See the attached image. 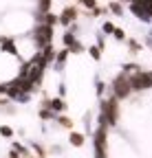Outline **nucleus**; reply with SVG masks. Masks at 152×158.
I'll list each match as a JSON object with an SVG mask.
<instances>
[{"instance_id": "nucleus-1", "label": "nucleus", "mask_w": 152, "mask_h": 158, "mask_svg": "<svg viewBox=\"0 0 152 158\" xmlns=\"http://www.w3.org/2000/svg\"><path fill=\"white\" fill-rule=\"evenodd\" d=\"M75 18H77V9H73V7H68V9H66V11H64V13H62V15H60L58 20H60L62 24H71V22H73Z\"/></svg>"}, {"instance_id": "nucleus-2", "label": "nucleus", "mask_w": 152, "mask_h": 158, "mask_svg": "<svg viewBox=\"0 0 152 158\" xmlns=\"http://www.w3.org/2000/svg\"><path fill=\"white\" fill-rule=\"evenodd\" d=\"M115 90H117V94H126L130 90V79H117V81H115Z\"/></svg>"}, {"instance_id": "nucleus-3", "label": "nucleus", "mask_w": 152, "mask_h": 158, "mask_svg": "<svg viewBox=\"0 0 152 158\" xmlns=\"http://www.w3.org/2000/svg\"><path fill=\"white\" fill-rule=\"evenodd\" d=\"M88 53H90L95 59H99V57H102V51H99L97 46H90V48H88Z\"/></svg>"}, {"instance_id": "nucleus-4", "label": "nucleus", "mask_w": 152, "mask_h": 158, "mask_svg": "<svg viewBox=\"0 0 152 158\" xmlns=\"http://www.w3.org/2000/svg\"><path fill=\"white\" fill-rule=\"evenodd\" d=\"M108 9H110L112 13H117V15H121V5H119V2H112V5H110Z\"/></svg>"}, {"instance_id": "nucleus-5", "label": "nucleus", "mask_w": 152, "mask_h": 158, "mask_svg": "<svg viewBox=\"0 0 152 158\" xmlns=\"http://www.w3.org/2000/svg\"><path fill=\"white\" fill-rule=\"evenodd\" d=\"M51 106H53V110H62V108H64V103L60 101V99H53V101H51Z\"/></svg>"}, {"instance_id": "nucleus-6", "label": "nucleus", "mask_w": 152, "mask_h": 158, "mask_svg": "<svg viewBox=\"0 0 152 158\" xmlns=\"http://www.w3.org/2000/svg\"><path fill=\"white\" fill-rule=\"evenodd\" d=\"M66 55H68L66 51H62V53L58 55V66H64V59H66Z\"/></svg>"}, {"instance_id": "nucleus-7", "label": "nucleus", "mask_w": 152, "mask_h": 158, "mask_svg": "<svg viewBox=\"0 0 152 158\" xmlns=\"http://www.w3.org/2000/svg\"><path fill=\"white\" fill-rule=\"evenodd\" d=\"M112 31H115V24H112V22H106V24H104V33H112Z\"/></svg>"}, {"instance_id": "nucleus-8", "label": "nucleus", "mask_w": 152, "mask_h": 158, "mask_svg": "<svg viewBox=\"0 0 152 158\" xmlns=\"http://www.w3.org/2000/svg\"><path fill=\"white\" fill-rule=\"evenodd\" d=\"M46 22H49V27H51V24H55V22H58V15L49 13V15H46Z\"/></svg>"}, {"instance_id": "nucleus-9", "label": "nucleus", "mask_w": 152, "mask_h": 158, "mask_svg": "<svg viewBox=\"0 0 152 158\" xmlns=\"http://www.w3.org/2000/svg\"><path fill=\"white\" fill-rule=\"evenodd\" d=\"M112 35H115V37H117V40H124V37H126V35H124V31H121V29H115V31H112Z\"/></svg>"}, {"instance_id": "nucleus-10", "label": "nucleus", "mask_w": 152, "mask_h": 158, "mask_svg": "<svg viewBox=\"0 0 152 158\" xmlns=\"http://www.w3.org/2000/svg\"><path fill=\"white\" fill-rule=\"evenodd\" d=\"M0 134H2V136H11V127H0Z\"/></svg>"}, {"instance_id": "nucleus-11", "label": "nucleus", "mask_w": 152, "mask_h": 158, "mask_svg": "<svg viewBox=\"0 0 152 158\" xmlns=\"http://www.w3.org/2000/svg\"><path fill=\"white\" fill-rule=\"evenodd\" d=\"M71 141H73V143H82V136H80V134H73Z\"/></svg>"}, {"instance_id": "nucleus-12", "label": "nucleus", "mask_w": 152, "mask_h": 158, "mask_svg": "<svg viewBox=\"0 0 152 158\" xmlns=\"http://www.w3.org/2000/svg\"><path fill=\"white\" fill-rule=\"evenodd\" d=\"M82 2H84L86 7H90V9H95V0H82Z\"/></svg>"}, {"instance_id": "nucleus-13", "label": "nucleus", "mask_w": 152, "mask_h": 158, "mask_svg": "<svg viewBox=\"0 0 152 158\" xmlns=\"http://www.w3.org/2000/svg\"><path fill=\"white\" fill-rule=\"evenodd\" d=\"M51 116H53V114H51L49 110H44V112H42V118H51Z\"/></svg>"}, {"instance_id": "nucleus-14", "label": "nucleus", "mask_w": 152, "mask_h": 158, "mask_svg": "<svg viewBox=\"0 0 152 158\" xmlns=\"http://www.w3.org/2000/svg\"><path fill=\"white\" fill-rule=\"evenodd\" d=\"M135 2H145V0H135ZM148 9L152 11V0H148Z\"/></svg>"}]
</instances>
